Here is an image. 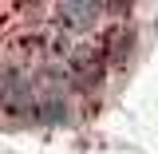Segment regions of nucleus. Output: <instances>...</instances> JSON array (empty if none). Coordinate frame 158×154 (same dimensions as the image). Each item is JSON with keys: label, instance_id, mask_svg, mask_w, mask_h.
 Returning <instances> with one entry per match:
<instances>
[{"label": "nucleus", "instance_id": "nucleus-1", "mask_svg": "<svg viewBox=\"0 0 158 154\" xmlns=\"http://www.w3.org/2000/svg\"><path fill=\"white\" fill-rule=\"evenodd\" d=\"M0 111L8 119H36L40 111V67L28 59L0 63Z\"/></svg>", "mask_w": 158, "mask_h": 154}, {"label": "nucleus", "instance_id": "nucleus-2", "mask_svg": "<svg viewBox=\"0 0 158 154\" xmlns=\"http://www.w3.org/2000/svg\"><path fill=\"white\" fill-rule=\"evenodd\" d=\"M52 20H56L63 32H71L75 40H87L103 32L111 20H107V4L95 0H67V4H52Z\"/></svg>", "mask_w": 158, "mask_h": 154}]
</instances>
